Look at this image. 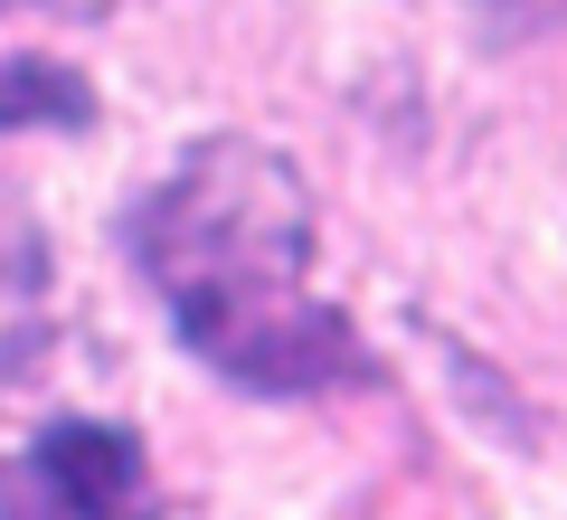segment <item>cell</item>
Segmentation results:
<instances>
[{"label":"cell","mask_w":567,"mask_h":520,"mask_svg":"<svg viewBox=\"0 0 567 520\" xmlns=\"http://www.w3.org/2000/svg\"><path fill=\"white\" fill-rule=\"evenodd\" d=\"M29 511H66V520H104V511H133L142 501V445L123 426H95V417H58L39 445H29Z\"/></svg>","instance_id":"cell-3"},{"label":"cell","mask_w":567,"mask_h":520,"mask_svg":"<svg viewBox=\"0 0 567 520\" xmlns=\"http://www.w3.org/2000/svg\"><path fill=\"white\" fill-rule=\"evenodd\" d=\"M123 246L171 303L208 294V284H265L312 265V190L284 152L246 133H218L133 200Z\"/></svg>","instance_id":"cell-1"},{"label":"cell","mask_w":567,"mask_h":520,"mask_svg":"<svg viewBox=\"0 0 567 520\" xmlns=\"http://www.w3.org/2000/svg\"><path fill=\"white\" fill-rule=\"evenodd\" d=\"M171 313H181L189 360H208L218 379L256 388V398H312V388H341V379L369 369L350 313L322 303V294H303V275L208 284V294H181Z\"/></svg>","instance_id":"cell-2"},{"label":"cell","mask_w":567,"mask_h":520,"mask_svg":"<svg viewBox=\"0 0 567 520\" xmlns=\"http://www.w3.org/2000/svg\"><path fill=\"white\" fill-rule=\"evenodd\" d=\"M48 275V237L20 200H0V284H39Z\"/></svg>","instance_id":"cell-5"},{"label":"cell","mask_w":567,"mask_h":520,"mask_svg":"<svg viewBox=\"0 0 567 520\" xmlns=\"http://www.w3.org/2000/svg\"><path fill=\"white\" fill-rule=\"evenodd\" d=\"M95 123V85L66 58H0V133H85Z\"/></svg>","instance_id":"cell-4"}]
</instances>
